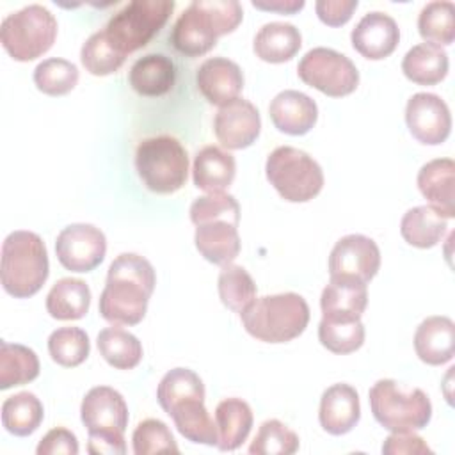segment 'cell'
Listing matches in <instances>:
<instances>
[{"instance_id":"cell-5","label":"cell","mask_w":455,"mask_h":455,"mask_svg":"<svg viewBox=\"0 0 455 455\" xmlns=\"http://www.w3.org/2000/svg\"><path fill=\"white\" fill-rule=\"evenodd\" d=\"M368 400L373 418L389 432H416L432 418L430 398L421 389L405 387L393 379L377 380L368 391Z\"/></svg>"},{"instance_id":"cell-39","label":"cell","mask_w":455,"mask_h":455,"mask_svg":"<svg viewBox=\"0 0 455 455\" xmlns=\"http://www.w3.org/2000/svg\"><path fill=\"white\" fill-rule=\"evenodd\" d=\"M91 350L89 336L80 327H59L48 338L50 357L66 368L82 364Z\"/></svg>"},{"instance_id":"cell-23","label":"cell","mask_w":455,"mask_h":455,"mask_svg":"<svg viewBox=\"0 0 455 455\" xmlns=\"http://www.w3.org/2000/svg\"><path fill=\"white\" fill-rule=\"evenodd\" d=\"M194 242L199 254L213 265H229L240 252L238 226L220 219L196 226Z\"/></svg>"},{"instance_id":"cell-32","label":"cell","mask_w":455,"mask_h":455,"mask_svg":"<svg viewBox=\"0 0 455 455\" xmlns=\"http://www.w3.org/2000/svg\"><path fill=\"white\" fill-rule=\"evenodd\" d=\"M43 403L30 391H20L2 403V425L12 435L27 437L34 434L43 423Z\"/></svg>"},{"instance_id":"cell-21","label":"cell","mask_w":455,"mask_h":455,"mask_svg":"<svg viewBox=\"0 0 455 455\" xmlns=\"http://www.w3.org/2000/svg\"><path fill=\"white\" fill-rule=\"evenodd\" d=\"M455 164L451 158H435L427 162L418 172V188L437 213L444 219L455 215L453 199Z\"/></svg>"},{"instance_id":"cell-28","label":"cell","mask_w":455,"mask_h":455,"mask_svg":"<svg viewBox=\"0 0 455 455\" xmlns=\"http://www.w3.org/2000/svg\"><path fill=\"white\" fill-rule=\"evenodd\" d=\"M448 53L432 43L412 46L402 60L403 75L418 85H435L448 73Z\"/></svg>"},{"instance_id":"cell-25","label":"cell","mask_w":455,"mask_h":455,"mask_svg":"<svg viewBox=\"0 0 455 455\" xmlns=\"http://www.w3.org/2000/svg\"><path fill=\"white\" fill-rule=\"evenodd\" d=\"M235 172L236 164L233 155L219 146H204L194 158V185L208 194L224 192L233 183Z\"/></svg>"},{"instance_id":"cell-33","label":"cell","mask_w":455,"mask_h":455,"mask_svg":"<svg viewBox=\"0 0 455 455\" xmlns=\"http://www.w3.org/2000/svg\"><path fill=\"white\" fill-rule=\"evenodd\" d=\"M39 375L36 352L20 343L0 341V389L23 386Z\"/></svg>"},{"instance_id":"cell-12","label":"cell","mask_w":455,"mask_h":455,"mask_svg":"<svg viewBox=\"0 0 455 455\" xmlns=\"http://www.w3.org/2000/svg\"><path fill=\"white\" fill-rule=\"evenodd\" d=\"M55 252L64 268L71 272H91L105 258L107 238L103 231L92 224H69L59 233Z\"/></svg>"},{"instance_id":"cell-36","label":"cell","mask_w":455,"mask_h":455,"mask_svg":"<svg viewBox=\"0 0 455 455\" xmlns=\"http://www.w3.org/2000/svg\"><path fill=\"white\" fill-rule=\"evenodd\" d=\"M188 398L204 400V384L201 377L188 368L169 370L156 387V400L160 407L169 412L176 403Z\"/></svg>"},{"instance_id":"cell-43","label":"cell","mask_w":455,"mask_h":455,"mask_svg":"<svg viewBox=\"0 0 455 455\" xmlns=\"http://www.w3.org/2000/svg\"><path fill=\"white\" fill-rule=\"evenodd\" d=\"M228 220L238 226L240 222V204L226 192H212L197 197L190 206V220L199 226L210 220Z\"/></svg>"},{"instance_id":"cell-40","label":"cell","mask_w":455,"mask_h":455,"mask_svg":"<svg viewBox=\"0 0 455 455\" xmlns=\"http://www.w3.org/2000/svg\"><path fill=\"white\" fill-rule=\"evenodd\" d=\"M124 59L126 55L116 50L105 30L91 34L80 50V60L84 68L94 76L116 73L124 64Z\"/></svg>"},{"instance_id":"cell-8","label":"cell","mask_w":455,"mask_h":455,"mask_svg":"<svg viewBox=\"0 0 455 455\" xmlns=\"http://www.w3.org/2000/svg\"><path fill=\"white\" fill-rule=\"evenodd\" d=\"M265 172L277 194L290 203H307L323 187V172L318 162L291 146L275 148L267 158Z\"/></svg>"},{"instance_id":"cell-20","label":"cell","mask_w":455,"mask_h":455,"mask_svg":"<svg viewBox=\"0 0 455 455\" xmlns=\"http://www.w3.org/2000/svg\"><path fill=\"white\" fill-rule=\"evenodd\" d=\"M368 304L366 283L350 277H331L320 297L323 318L359 320Z\"/></svg>"},{"instance_id":"cell-18","label":"cell","mask_w":455,"mask_h":455,"mask_svg":"<svg viewBox=\"0 0 455 455\" xmlns=\"http://www.w3.org/2000/svg\"><path fill=\"white\" fill-rule=\"evenodd\" d=\"M359 418V395L350 384L338 382L322 393L318 419L325 432L331 435H343L357 425Z\"/></svg>"},{"instance_id":"cell-2","label":"cell","mask_w":455,"mask_h":455,"mask_svg":"<svg viewBox=\"0 0 455 455\" xmlns=\"http://www.w3.org/2000/svg\"><path fill=\"white\" fill-rule=\"evenodd\" d=\"M243 18L236 0H194L176 20L171 43L187 57L208 53L217 39L233 32Z\"/></svg>"},{"instance_id":"cell-6","label":"cell","mask_w":455,"mask_h":455,"mask_svg":"<svg viewBox=\"0 0 455 455\" xmlns=\"http://www.w3.org/2000/svg\"><path fill=\"white\" fill-rule=\"evenodd\" d=\"M135 169L148 190L172 194L187 181L188 155L181 142L171 135L148 137L137 146Z\"/></svg>"},{"instance_id":"cell-24","label":"cell","mask_w":455,"mask_h":455,"mask_svg":"<svg viewBox=\"0 0 455 455\" xmlns=\"http://www.w3.org/2000/svg\"><path fill=\"white\" fill-rule=\"evenodd\" d=\"M176 80L174 62L164 53H148L137 59L128 73L132 89L146 98L167 94Z\"/></svg>"},{"instance_id":"cell-13","label":"cell","mask_w":455,"mask_h":455,"mask_svg":"<svg viewBox=\"0 0 455 455\" xmlns=\"http://www.w3.org/2000/svg\"><path fill=\"white\" fill-rule=\"evenodd\" d=\"M380 267L379 245L364 235L352 233L341 236L329 256L331 277H350L370 283Z\"/></svg>"},{"instance_id":"cell-10","label":"cell","mask_w":455,"mask_h":455,"mask_svg":"<svg viewBox=\"0 0 455 455\" xmlns=\"http://www.w3.org/2000/svg\"><path fill=\"white\" fill-rule=\"evenodd\" d=\"M297 73L304 84L331 98L347 96L354 92L359 84L355 64L347 55L325 46L306 52L299 60Z\"/></svg>"},{"instance_id":"cell-35","label":"cell","mask_w":455,"mask_h":455,"mask_svg":"<svg viewBox=\"0 0 455 455\" xmlns=\"http://www.w3.org/2000/svg\"><path fill=\"white\" fill-rule=\"evenodd\" d=\"M418 30L425 43L451 44L455 39V5L448 0L427 4L418 16Z\"/></svg>"},{"instance_id":"cell-16","label":"cell","mask_w":455,"mask_h":455,"mask_svg":"<svg viewBox=\"0 0 455 455\" xmlns=\"http://www.w3.org/2000/svg\"><path fill=\"white\" fill-rule=\"evenodd\" d=\"M350 41L354 50L363 57L380 60L395 52L400 41V28L389 14L371 11L357 21L350 34Z\"/></svg>"},{"instance_id":"cell-29","label":"cell","mask_w":455,"mask_h":455,"mask_svg":"<svg viewBox=\"0 0 455 455\" xmlns=\"http://www.w3.org/2000/svg\"><path fill=\"white\" fill-rule=\"evenodd\" d=\"M178 432L197 444H208V446H217L219 441V432L217 425L210 418L204 400L201 398H188L180 403H176L169 412H167Z\"/></svg>"},{"instance_id":"cell-41","label":"cell","mask_w":455,"mask_h":455,"mask_svg":"<svg viewBox=\"0 0 455 455\" xmlns=\"http://www.w3.org/2000/svg\"><path fill=\"white\" fill-rule=\"evenodd\" d=\"M78 82V68L59 57L44 59L34 69L36 87L48 96H62L75 89Z\"/></svg>"},{"instance_id":"cell-4","label":"cell","mask_w":455,"mask_h":455,"mask_svg":"<svg viewBox=\"0 0 455 455\" xmlns=\"http://www.w3.org/2000/svg\"><path fill=\"white\" fill-rule=\"evenodd\" d=\"M50 263L46 245L37 233L18 229L2 243L0 279L4 290L14 299L36 295L48 279Z\"/></svg>"},{"instance_id":"cell-42","label":"cell","mask_w":455,"mask_h":455,"mask_svg":"<svg viewBox=\"0 0 455 455\" xmlns=\"http://www.w3.org/2000/svg\"><path fill=\"white\" fill-rule=\"evenodd\" d=\"M297 450L299 435L279 419L263 421L249 446V453L252 455H291Z\"/></svg>"},{"instance_id":"cell-38","label":"cell","mask_w":455,"mask_h":455,"mask_svg":"<svg viewBox=\"0 0 455 455\" xmlns=\"http://www.w3.org/2000/svg\"><path fill=\"white\" fill-rule=\"evenodd\" d=\"M318 339L332 354H350L364 343V325L359 320L323 318L318 323Z\"/></svg>"},{"instance_id":"cell-46","label":"cell","mask_w":455,"mask_h":455,"mask_svg":"<svg viewBox=\"0 0 455 455\" xmlns=\"http://www.w3.org/2000/svg\"><path fill=\"white\" fill-rule=\"evenodd\" d=\"M357 9V0H318L315 4L316 16L329 27H341Z\"/></svg>"},{"instance_id":"cell-34","label":"cell","mask_w":455,"mask_h":455,"mask_svg":"<svg viewBox=\"0 0 455 455\" xmlns=\"http://www.w3.org/2000/svg\"><path fill=\"white\" fill-rule=\"evenodd\" d=\"M101 357L117 370H132L142 359V345L137 336L121 327H105L96 339Z\"/></svg>"},{"instance_id":"cell-1","label":"cell","mask_w":455,"mask_h":455,"mask_svg":"<svg viewBox=\"0 0 455 455\" xmlns=\"http://www.w3.org/2000/svg\"><path fill=\"white\" fill-rule=\"evenodd\" d=\"M155 284V268L144 256L119 254L108 267L100 315L112 325H137L146 315Z\"/></svg>"},{"instance_id":"cell-48","label":"cell","mask_w":455,"mask_h":455,"mask_svg":"<svg viewBox=\"0 0 455 455\" xmlns=\"http://www.w3.org/2000/svg\"><path fill=\"white\" fill-rule=\"evenodd\" d=\"M252 5L256 9H263V11H275V12H281V14H293V12H297L304 7V2L302 0H270V2L254 0Z\"/></svg>"},{"instance_id":"cell-11","label":"cell","mask_w":455,"mask_h":455,"mask_svg":"<svg viewBox=\"0 0 455 455\" xmlns=\"http://www.w3.org/2000/svg\"><path fill=\"white\" fill-rule=\"evenodd\" d=\"M80 418L89 437H110L124 441L128 427V405L119 391L108 386L89 389L80 405Z\"/></svg>"},{"instance_id":"cell-44","label":"cell","mask_w":455,"mask_h":455,"mask_svg":"<svg viewBox=\"0 0 455 455\" xmlns=\"http://www.w3.org/2000/svg\"><path fill=\"white\" fill-rule=\"evenodd\" d=\"M133 453L149 455V453H169L180 451L169 427L155 418H148L137 425L132 435Z\"/></svg>"},{"instance_id":"cell-14","label":"cell","mask_w":455,"mask_h":455,"mask_svg":"<svg viewBox=\"0 0 455 455\" xmlns=\"http://www.w3.org/2000/svg\"><path fill=\"white\" fill-rule=\"evenodd\" d=\"M405 123L411 135L428 146L444 142L451 130V116L444 100L434 92H416L405 107Z\"/></svg>"},{"instance_id":"cell-19","label":"cell","mask_w":455,"mask_h":455,"mask_svg":"<svg viewBox=\"0 0 455 455\" xmlns=\"http://www.w3.org/2000/svg\"><path fill=\"white\" fill-rule=\"evenodd\" d=\"M274 126L288 135L307 133L318 119V107L315 100L300 91H281L268 107Z\"/></svg>"},{"instance_id":"cell-27","label":"cell","mask_w":455,"mask_h":455,"mask_svg":"<svg viewBox=\"0 0 455 455\" xmlns=\"http://www.w3.org/2000/svg\"><path fill=\"white\" fill-rule=\"evenodd\" d=\"M252 411L242 398H226L215 407V425L219 432L217 448L233 451L247 439L252 428Z\"/></svg>"},{"instance_id":"cell-30","label":"cell","mask_w":455,"mask_h":455,"mask_svg":"<svg viewBox=\"0 0 455 455\" xmlns=\"http://www.w3.org/2000/svg\"><path fill=\"white\" fill-rule=\"evenodd\" d=\"M446 228V219L432 206L423 204L414 206L403 213L400 222V235L412 247L430 249L443 240Z\"/></svg>"},{"instance_id":"cell-26","label":"cell","mask_w":455,"mask_h":455,"mask_svg":"<svg viewBox=\"0 0 455 455\" xmlns=\"http://www.w3.org/2000/svg\"><path fill=\"white\" fill-rule=\"evenodd\" d=\"M300 46H302V36L299 28L284 21L265 23L258 30L252 44L256 57L272 64L290 60L291 57H295Z\"/></svg>"},{"instance_id":"cell-7","label":"cell","mask_w":455,"mask_h":455,"mask_svg":"<svg viewBox=\"0 0 455 455\" xmlns=\"http://www.w3.org/2000/svg\"><path fill=\"white\" fill-rule=\"evenodd\" d=\"M57 37L55 16L39 4L7 14L0 25V41L5 52L20 62L46 53Z\"/></svg>"},{"instance_id":"cell-9","label":"cell","mask_w":455,"mask_h":455,"mask_svg":"<svg viewBox=\"0 0 455 455\" xmlns=\"http://www.w3.org/2000/svg\"><path fill=\"white\" fill-rule=\"evenodd\" d=\"M172 11L174 2L169 0H133L117 11L103 30L117 52L130 55L162 30Z\"/></svg>"},{"instance_id":"cell-45","label":"cell","mask_w":455,"mask_h":455,"mask_svg":"<svg viewBox=\"0 0 455 455\" xmlns=\"http://www.w3.org/2000/svg\"><path fill=\"white\" fill-rule=\"evenodd\" d=\"M37 455H76L78 453V441L76 435L68 428H52L37 444L36 448Z\"/></svg>"},{"instance_id":"cell-47","label":"cell","mask_w":455,"mask_h":455,"mask_svg":"<svg viewBox=\"0 0 455 455\" xmlns=\"http://www.w3.org/2000/svg\"><path fill=\"white\" fill-rule=\"evenodd\" d=\"M384 455H402V453H432L423 437L414 432H393L386 437L382 444Z\"/></svg>"},{"instance_id":"cell-37","label":"cell","mask_w":455,"mask_h":455,"mask_svg":"<svg viewBox=\"0 0 455 455\" xmlns=\"http://www.w3.org/2000/svg\"><path fill=\"white\" fill-rule=\"evenodd\" d=\"M217 288L222 304L235 313L243 311L256 299V284L251 274L240 265H224L219 274Z\"/></svg>"},{"instance_id":"cell-31","label":"cell","mask_w":455,"mask_h":455,"mask_svg":"<svg viewBox=\"0 0 455 455\" xmlns=\"http://www.w3.org/2000/svg\"><path fill=\"white\" fill-rule=\"evenodd\" d=\"M91 306V290L76 277L59 279L46 295V311L57 320L84 318Z\"/></svg>"},{"instance_id":"cell-17","label":"cell","mask_w":455,"mask_h":455,"mask_svg":"<svg viewBox=\"0 0 455 455\" xmlns=\"http://www.w3.org/2000/svg\"><path fill=\"white\" fill-rule=\"evenodd\" d=\"M196 82L208 103L222 107L242 92L243 73L236 62L226 57H212L197 68Z\"/></svg>"},{"instance_id":"cell-3","label":"cell","mask_w":455,"mask_h":455,"mask_svg":"<svg viewBox=\"0 0 455 455\" xmlns=\"http://www.w3.org/2000/svg\"><path fill=\"white\" fill-rule=\"evenodd\" d=\"M240 320L252 338L265 343H286L307 327L309 306L293 291L263 295L240 311Z\"/></svg>"},{"instance_id":"cell-15","label":"cell","mask_w":455,"mask_h":455,"mask_svg":"<svg viewBox=\"0 0 455 455\" xmlns=\"http://www.w3.org/2000/svg\"><path fill=\"white\" fill-rule=\"evenodd\" d=\"M259 130V112L243 98H235L222 105L213 119L215 137L228 149L249 148L258 139Z\"/></svg>"},{"instance_id":"cell-22","label":"cell","mask_w":455,"mask_h":455,"mask_svg":"<svg viewBox=\"0 0 455 455\" xmlns=\"http://www.w3.org/2000/svg\"><path fill=\"white\" fill-rule=\"evenodd\" d=\"M416 355L430 364L439 366L451 361L455 354V323L448 316H428L414 332Z\"/></svg>"}]
</instances>
